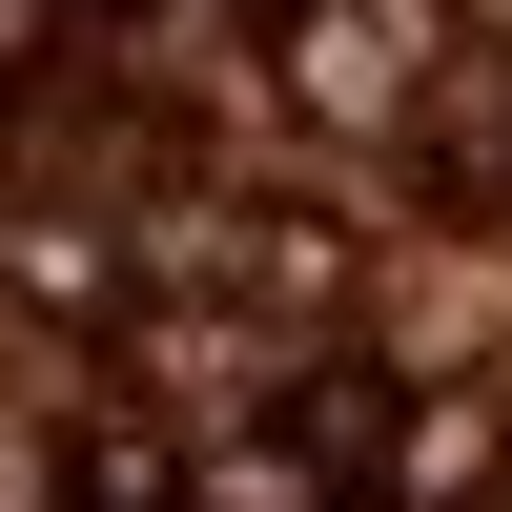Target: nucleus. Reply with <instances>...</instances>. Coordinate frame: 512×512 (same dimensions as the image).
Here are the masks:
<instances>
[{
    "instance_id": "f03ea898",
    "label": "nucleus",
    "mask_w": 512,
    "mask_h": 512,
    "mask_svg": "<svg viewBox=\"0 0 512 512\" xmlns=\"http://www.w3.org/2000/svg\"><path fill=\"white\" fill-rule=\"evenodd\" d=\"M205 512H328V472L287 431H246V451H205Z\"/></svg>"
},
{
    "instance_id": "f257e3e1",
    "label": "nucleus",
    "mask_w": 512,
    "mask_h": 512,
    "mask_svg": "<svg viewBox=\"0 0 512 512\" xmlns=\"http://www.w3.org/2000/svg\"><path fill=\"white\" fill-rule=\"evenodd\" d=\"M492 492V410H410V451H390V512H472Z\"/></svg>"
}]
</instances>
